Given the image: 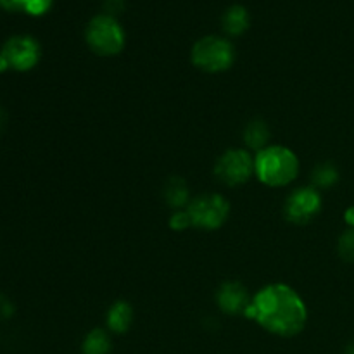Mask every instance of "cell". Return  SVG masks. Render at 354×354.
Segmentation results:
<instances>
[{"label": "cell", "instance_id": "9c48e42d", "mask_svg": "<svg viewBox=\"0 0 354 354\" xmlns=\"http://www.w3.org/2000/svg\"><path fill=\"white\" fill-rule=\"evenodd\" d=\"M216 303L223 313L239 315L245 313L251 304V297L241 282H225L218 289Z\"/></svg>", "mask_w": 354, "mask_h": 354}, {"label": "cell", "instance_id": "9a60e30c", "mask_svg": "<svg viewBox=\"0 0 354 354\" xmlns=\"http://www.w3.org/2000/svg\"><path fill=\"white\" fill-rule=\"evenodd\" d=\"M311 182H313L315 189L320 187V189H328V187H334L339 182V171L332 162H324V165H318L313 169V175H311Z\"/></svg>", "mask_w": 354, "mask_h": 354}, {"label": "cell", "instance_id": "7402d4cb", "mask_svg": "<svg viewBox=\"0 0 354 354\" xmlns=\"http://www.w3.org/2000/svg\"><path fill=\"white\" fill-rule=\"evenodd\" d=\"M3 123H6V114H3V111L0 109V130H2Z\"/></svg>", "mask_w": 354, "mask_h": 354}, {"label": "cell", "instance_id": "5b68a950", "mask_svg": "<svg viewBox=\"0 0 354 354\" xmlns=\"http://www.w3.org/2000/svg\"><path fill=\"white\" fill-rule=\"evenodd\" d=\"M185 209L192 220V227L216 230L227 221L230 214V204L220 194H203L194 197Z\"/></svg>", "mask_w": 354, "mask_h": 354}, {"label": "cell", "instance_id": "7a4b0ae2", "mask_svg": "<svg viewBox=\"0 0 354 354\" xmlns=\"http://www.w3.org/2000/svg\"><path fill=\"white\" fill-rule=\"evenodd\" d=\"M299 159L283 145H268L254 158V175L268 187H286L296 180Z\"/></svg>", "mask_w": 354, "mask_h": 354}, {"label": "cell", "instance_id": "ffe728a7", "mask_svg": "<svg viewBox=\"0 0 354 354\" xmlns=\"http://www.w3.org/2000/svg\"><path fill=\"white\" fill-rule=\"evenodd\" d=\"M12 313H14L12 304H10L6 297H0V315H2L3 318H9Z\"/></svg>", "mask_w": 354, "mask_h": 354}, {"label": "cell", "instance_id": "4fadbf2b", "mask_svg": "<svg viewBox=\"0 0 354 354\" xmlns=\"http://www.w3.org/2000/svg\"><path fill=\"white\" fill-rule=\"evenodd\" d=\"M249 28V12L242 6H232L223 16V30L232 37H239Z\"/></svg>", "mask_w": 354, "mask_h": 354}, {"label": "cell", "instance_id": "7c38bea8", "mask_svg": "<svg viewBox=\"0 0 354 354\" xmlns=\"http://www.w3.org/2000/svg\"><path fill=\"white\" fill-rule=\"evenodd\" d=\"M270 140V128L268 124L263 120H254L251 123H248L244 130V142L249 149L252 151H263L265 147H268Z\"/></svg>", "mask_w": 354, "mask_h": 354}, {"label": "cell", "instance_id": "8992f818", "mask_svg": "<svg viewBox=\"0 0 354 354\" xmlns=\"http://www.w3.org/2000/svg\"><path fill=\"white\" fill-rule=\"evenodd\" d=\"M214 173L225 185H242L254 175V158L244 149H228L218 159Z\"/></svg>", "mask_w": 354, "mask_h": 354}, {"label": "cell", "instance_id": "5bb4252c", "mask_svg": "<svg viewBox=\"0 0 354 354\" xmlns=\"http://www.w3.org/2000/svg\"><path fill=\"white\" fill-rule=\"evenodd\" d=\"M83 354H109L111 353V337L102 328H95L85 337L82 346Z\"/></svg>", "mask_w": 354, "mask_h": 354}, {"label": "cell", "instance_id": "3957f363", "mask_svg": "<svg viewBox=\"0 0 354 354\" xmlns=\"http://www.w3.org/2000/svg\"><path fill=\"white\" fill-rule=\"evenodd\" d=\"M88 47L97 55H118L124 47V31L111 14H100L88 23L85 31Z\"/></svg>", "mask_w": 354, "mask_h": 354}, {"label": "cell", "instance_id": "ba28073f", "mask_svg": "<svg viewBox=\"0 0 354 354\" xmlns=\"http://www.w3.org/2000/svg\"><path fill=\"white\" fill-rule=\"evenodd\" d=\"M322 209V196L315 187L297 189L287 197L286 216L296 225H306L318 216Z\"/></svg>", "mask_w": 354, "mask_h": 354}, {"label": "cell", "instance_id": "30bf717a", "mask_svg": "<svg viewBox=\"0 0 354 354\" xmlns=\"http://www.w3.org/2000/svg\"><path fill=\"white\" fill-rule=\"evenodd\" d=\"M133 322V310L124 301H118L111 306L109 313H107V327L114 332V334H124L128 328L131 327Z\"/></svg>", "mask_w": 354, "mask_h": 354}, {"label": "cell", "instance_id": "8fae6325", "mask_svg": "<svg viewBox=\"0 0 354 354\" xmlns=\"http://www.w3.org/2000/svg\"><path fill=\"white\" fill-rule=\"evenodd\" d=\"M165 199L166 203L176 211L189 206L190 196H189V187H187L185 180L180 178V176H171V178L166 182Z\"/></svg>", "mask_w": 354, "mask_h": 354}, {"label": "cell", "instance_id": "52a82bcc", "mask_svg": "<svg viewBox=\"0 0 354 354\" xmlns=\"http://www.w3.org/2000/svg\"><path fill=\"white\" fill-rule=\"evenodd\" d=\"M9 69L14 71H30L40 61V45L31 37H12L6 41L2 52Z\"/></svg>", "mask_w": 354, "mask_h": 354}, {"label": "cell", "instance_id": "44dd1931", "mask_svg": "<svg viewBox=\"0 0 354 354\" xmlns=\"http://www.w3.org/2000/svg\"><path fill=\"white\" fill-rule=\"evenodd\" d=\"M344 218H346V223H348L351 228H354V206L349 207V209L346 211Z\"/></svg>", "mask_w": 354, "mask_h": 354}, {"label": "cell", "instance_id": "277c9868", "mask_svg": "<svg viewBox=\"0 0 354 354\" xmlns=\"http://www.w3.org/2000/svg\"><path fill=\"white\" fill-rule=\"evenodd\" d=\"M235 52L228 40L221 37H204L192 48V62L206 73H223L234 64Z\"/></svg>", "mask_w": 354, "mask_h": 354}, {"label": "cell", "instance_id": "d6986e66", "mask_svg": "<svg viewBox=\"0 0 354 354\" xmlns=\"http://www.w3.org/2000/svg\"><path fill=\"white\" fill-rule=\"evenodd\" d=\"M24 0H0V7L6 10H21Z\"/></svg>", "mask_w": 354, "mask_h": 354}, {"label": "cell", "instance_id": "6da1fadb", "mask_svg": "<svg viewBox=\"0 0 354 354\" xmlns=\"http://www.w3.org/2000/svg\"><path fill=\"white\" fill-rule=\"evenodd\" d=\"M244 315L280 337L301 334L308 322V308L303 297L286 283H270L258 290Z\"/></svg>", "mask_w": 354, "mask_h": 354}, {"label": "cell", "instance_id": "ac0fdd59", "mask_svg": "<svg viewBox=\"0 0 354 354\" xmlns=\"http://www.w3.org/2000/svg\"><path fill=\"white\" fill-rule=\"evenodd\" d=\"M169 227L173 228V230H187L189 227H192V220H190L189 213H187V209H180L176 211V213H173L171 220H169Z\"/></svg>", "mask_w": 354, "mask_h": 354}, {"label": "cell", "instance_id": "e0dca14e", "mask_svg": "<svg viewBox=\"0 0 354 354\" xmlns=\"http://www.w3.org/2000/svg\"><path fill=\"white\" fill-rule=\"evenodd\" d=\"M52 6V0H24L23 10H26L31 16H41L47 12Z\"/></svg>", "mask_w": 354, "mask_h": 354}, {"label": "cell", "instance_id": "603a6c76", "mask_svg": "<svg viewBox=\"0 0 354 354\" xmlns=\"http://www.w3.org/2000/svg\"><path fill=\"white\" fill-rule=\"evenodd\" d=\"M344 354H354V344H349L348 348H346V353Z\"/></svg>", "mask_w": 354, "mask_h": 354}, {"label": "cell", "instance_id": "2e32d148", "mask_svg": "<svg viewBox=\"0 0 354 354\" xmlns=\"http://www.w3.org/2000/svg\"><path fill=\"white\" fill-rule=\"evenodd\" d=\"M339 256H341L344 261L354 263V228H349L348 232L341 235L339 239Z\"/></svg>", "mask_w": 354, "mask_h": 354}]
</instances>
